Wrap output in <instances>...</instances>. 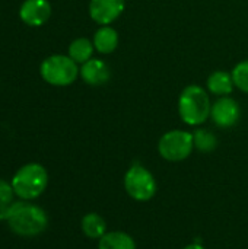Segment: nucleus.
I'll return each instance as SVG.
<instances>
[{
    "label": "nucleus",
    "mask_w": 248,
    "mask_h": 249,
    "mask_svg": "<svg viewBox=\"0 0 248 249\" xmlns=\"http://www.w3.org/2000/svg\"><path fill=\"white\" fill-rule=\"evenodd\" d=\"M212 104L208 92L197 86L190 85L183 89L178 98V114L187 125H200L209 117Z\"/></svg>",
    "instance_id": "f03ea898"
},
{
    "label": "nucleus",
    "mask_w": 248,
    "mask_h": 249,
    "mask_svg": "<svg viewBox=\"0 0 248 249\" xmlns=\"http://www.w3.org/2000/svg\"><path fill=\"white\" fill-rule=\"evenodd\" d=\"M241 117L240 105L235 99L229 96H222L212 105L210 118L215 125L221 128H231L234 127Z\"/></svg>",
    "instance_id": "0eeeda50"
},
{
    "label": "nucleus",
    "mask_w": 248,
    "mask_h": 249,
    "mask_svg": "<svg viewBox=\"0 0 248 249\" xmlns=\"http://www.w3.org/2000/svg\"><path fill=\"white\" fill-rule=\"evenodd\" d=\"M80 228H82L83 235L89 239L99 241L107 233V222L98 213L85 214L80 222Z\"/></svg>",
    "instance_id": "4468645a"
},
{
    "label": "nucleus",
    "mask_w": 248,
    "mask_h": 249,
    "mask_svg": "<svg viewBox=\"0 0 248 249\" xmlns=\"http://www.w3.org/2000/svg\"><path fill=\"white\" fill-rule=\"evenodd\" d=\"M51 16L48 0H25L19 9V18L28 26H42Z\"/></svg>",
    "instance_id": "1a4fd4ad"
},
{
    "label": "nucleus",
    "mask_w": 248,
    "mask_h": 249,
    "mask_svg": "<svg viewBox=\"0 0 248 249\" xmlns=\"http://www.w3.org/2000/svg\"><path fill=\"white\" fill-rule=\"evenodd\" d=\"M194 149L193 133L184 130L167 131L158 143V152L162 159L168 162L186 160Z\"/></svg>",
    "instance_id": "423d86ee"
},
{
    "label": "nucleus",
    "mask_w": 248,
    "mask_h": 249,
    "mask_svg": "<svg viewBox=\"0 0 248 249\" xmlns=\"http://www.w3.org/2000/svg\"><path fill=\"white\" fill-rule=\"evenodd\" d=\"M10 184L19 198L35 200L48 185V172L39 163H26L16 171Z\"/></svg>",
    "instance_id": "7ed1b4c3"
},
{
    "label": "nucleus",
    "mask_w": 248,
    "mask_h": 249,
    "mask_svg": "<svg viewBox=\"0 0 248 249\" xmlns=\"http://www.w3.org/2000/svg\"><path fill=\"white\" fill-rule=\"evenodd\" d=\"M231 74H232L235 88H238L244 93H248V60L238 63L234 67Z\"/></svg>",
    "instance_id": "f3484780"
},
{
    "label": "nucleus",
    "mask_w": 248,
    "mask_h": 249,
    "mask_svg": "<svg viewBox=\"0 0 248 249\" xmlns=\"http://www.w3.org/2000/svg\"><path fill=\"white\" fill-rule=\"evenodd\" d=\"M80 69H77V63L73 61L69 55L54 54L47 57L39 67V73L42 79L53 86H69L72 85Z\"/></svg>",
    "instance_id": "20e7f679"
},
{
    "label": "nucleus",
    "mask_w": 248,
    "mask_h": 249,
    "mask_svg": "<svg viewBox=\"0 0 248 249\" xmlns=\"http://www.w3.org/2000/svg\"><path fill=\"white\" fill-rule=\"evenodd\" d=\"M183 249H206L202 244H199V242H194V244H190V245H187V247H184Z\"/></svg>",
    "instance_id": "6ab92c4d"
},
{
    "label": "nucleus",
    "mask_w": 248,
    "mask_h": 249,
    "mask_svg": "<svg viewBox=\"0 0 248 249\" xmlns=\"http://www.w3.org/2000/svg\"><path fill=\"white\" fill-rule=\"evenodd\" d=\"M98 249H136V242L129 233L113 231L98 241Z\"/></svg>",
    "instance_id": "ddd939ff"
},
{
    "label": "nucleus",
    "mask_w": 248,
    "mask_h": 249,
    "mask_svg": "<svg viewBox=\"0 0 248 249\" xmlns=\"http://www.w3.org/2000/svg\"><path fill=\"white\" fill-rule=\"evenodd\" d=\"M79 74L83 79V82L91 86H101L110 80V69L99 58H91L86 63H83Z\"/></svg>",
    "instance_id": "9d476101"
},
{
    "label": "nucleus",
    "mask_w": 248,
    "mask_h": 249,
    "mask_svg": "<svg viewBox=\"0 0 248 249\" xmlns=\"http://www.w3.org/2000/svg\"><path fill=\"white\" fill-rule=\"evenodd\" d=\"M193 142H194V149L203 153H210L218 147V139L216 136L206 130V128H199L193 133Z\"/></svg>",
    "instance_id": "dca6fc26"
},
{
    "label": "nucleus",
    "mask_w": 248,
    "mask_h": 249,
    "mask_svg": "<svg viewBox=\"0 0 248 249\" xmlns=\"http://www.w3.org/2000/svg\"><path fill=\"white\" fill-rule=\"evenodd\" d=\"M0 220H6L12 232L19 236H37L42 233L48 226L47 213L34 204L25 201L12 203L0 210Z\"/></svg>",
    "instance_id": "f257e3e1"
},
{
    "label": "nucleus",
    "mask_w": 248,
    "mask_h": 249,
    "mask_svg": "<svg viewBox=\"0 0 248 249\" xmlns=\"http://www.w3.org/2000/svg\"><path fill=\"white\" fill-rule=\"evenodd\" d=\"M126 0H91L89 15L101 26L113 23L124 10Z\"/></svg>",
    "instance_id": "6e6552de"
},
{
    "label": "nucleus",
    "mask_w": 248,
    "mask_h": 249,
    "mask_svg": "<svg viewBox=\"0 0 248 249\" xmlns=\"http://www.w3.org/2000/svg\"><path fill=\"white\" fill-rule=\"evenodd\" d=\"M118 45V34L114 28L104 25L94 35V47L101 54H111Z\"/></svg>",
    "instance_id": "9b49d317"
},
{
    "label": "nucleus",
    "mask_w": 248,
    "mask_h": 249,
    "mask_svg": "<svg viewBox=\"0 0 248 249\" xmlns=\"http://www.w3.org/2000/svg\"><path fill=\"white\" fill-rule=\"evenodd\" d=\"M156 181L149 169L134 163L124 175V190L136 201H149L156 194Z\"/></svg>",
    "instance_id": "39448f33"
},
{
    "label": "nucleus",
    "mask_w": 248,
    "mask_h": 249,
    "mask_svg": "<svg viewBox=\"0 0 248 249\" xmlns=\"http://www.w3.org/2000/svg\"><path fill=\"white\" fill-rule=\"evenodd\" d=\"M13 196L15 191L12 188V184L6 182L4 179H0V210L13 203Z\"/></svg>",
    "instance_id": "a211bd4d"
},
{
    "label": "nucleus",
    "mask_w": 248,
    "mask_h": 249,
    "mask_svg": "<svg viewBox=\"0 0 248 249\" xmlns=\"http://www.w3.org/2000/svg\"><path fill=\"white\" fill-rule=\"evenodd\" d=\"M94 50V42H91L88 38H76L69 45V57L77 64H83L92 58Z\"/></svg>",
    "instance_id": "2eb2a0df"
},
{
    "label": "nucleus",
    "mask_w": 248,
    "mask_h": 249,
    "mask_svg": "<svg viewBox=\"0 0 248 249\" xmlns=\"http://www.w3.org/2000/svg\"><path fill=\"white\" fill-rule=\"evenodd\" d=\"M232 74L224 70H216L208 77V90L216 96H228L234 90Z\"/></svg>",
    "instance_id": "f8f14e48"
}]
</instances>
